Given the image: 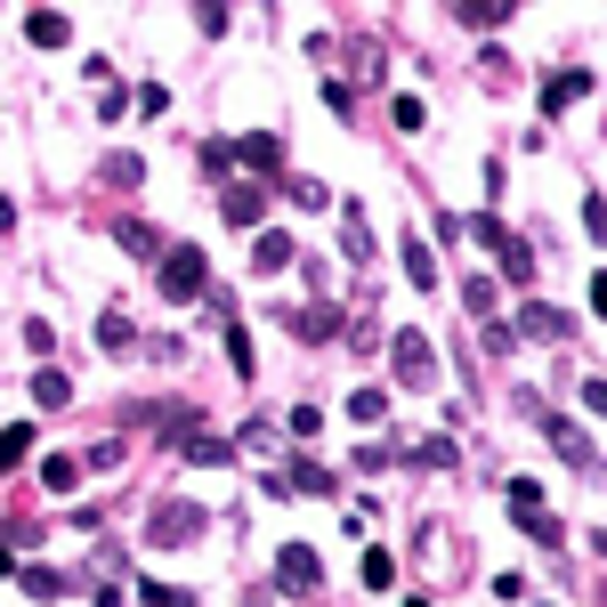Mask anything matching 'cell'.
Listing matches in <instances>:
<instances>
[{
    "label": "cell",
    "instance_id": "cell-1",
    "mask_svg": "<svg viewBox=\"0 0 607 607\" xmlns=\"http://www.w3.org/2000/svg\"><path fill=\"white\" fill-rule=\"evenodd\" d=\"M154 284H162V300L186 308V300H203V284H211V260H203V243H171L154 260Z\"/></svg>",
    "mask_w": 607,
    "mask_h": 607
},
{
    "label": "cell",
    "instance_id": "cell-2",
    "mask_svg": "<svg viewBox=\"0 0 607 607\" xmlns=\"http://www.w3.org/2000/svg\"><path fill=\"white\" fill-rule=\"evenodd\" d=\"M389 365H397V381H405V389H430V381H437L430 332H397V341H389Z\"/></svg>",
    "mask_w": 607,
    "mask_h": 607
},
{
    "label": "cell",
    "instance_id": "cell-3",
    "mask_svg": "<svg viewBox=\"0 0 607 607\" xmlns=\"http://www.w3.org/2000/svg\"><path fill=\"white\" fill-rule=\"evenodd\" d=\"M146 535H154L162 551H171V542H195V535H203V511H195V502H179V494H171V502H162L154 518H146Z\"/></svg>",
    "mask_w": 607,
    "mask_h": 607
},
{
    "label": "cell",
    "instance_id": "cell-4",
    "mask_svg": "<svg viewBox=\"0 0 607 607\" xmlns=\"http://www.w3.org/2000/svg\"><path fill=\"white\" fill-rule=\"evenodd\" d=\"M317 551H308V542H284V551H276V583H284V592H317Z\"/></svg>",
    "mask_w": 607,
    "mask_h": 607
},
{
    "label": "cell",
    "instance_id": "cell-5",
    "mask_svg": "<svg viewBox=\"0 0 607 607\" xmlns=\"http://www.w3.org/2000/svg\"><path fill=\"white\" fill-rule=\"evenodd\" d=\"M227 154H236V162H251V171H284V138H276V130H251V138H236V146H227Z\"/></svg>",
    "mask_w": 607,
    "mask_h": 607
},
{
    "label": "cell",
    "instance_id": "cell-6",
    "mask_svg": "<svg viewBox=\"0 0 607 607\" xmlns=\"http://www.w3.org/2000/svg\"><path fill=\"white\" fill-rule=\"evenodd\" d=\"M284 324L300 332V341H332V332H341V308H332V300H317V308H284Z\"/></svg>",
    "mask_w": 607,
    "mask_h": 607
},
{
    "label": "cell",
    "instance_id": "cell-7",
    "mask_svg": "<svg viewBox=\"0 0 607 607\" xmlns=\"http://www.w3.org/2000/svg\"><path fill=\"white\" fill-rule=\"evenodd\" d=\"M575 98H592V73H583V66H568V73H551V81H542V114L575 106Z\"/></svg>",
    "mask_w": 607,
    "mask_h": 607
},
{
    "label": "cell",
    "instance_id": "cell-8",
    "mask_svg": "<svg viewBox=\"0 0 607 607\" xmlns=\"http://www.w3.org/2000/svg\"><path fill=\"white\" fill-rule=\"evenodd\" d=\"M219 211H227V227H260L267 195H260V186H227V195H219Z\"/></svg>",
    "mask_w": 607,
    "mask_h": 607
},
{
    "label": "cell",
    "instance_id": "cell-9",
    "mask_svg": "<svg viewBox=\"0 0 607 607\" xmlns=\"http://www.w3.org/2000/svg\"><path fill=\"white\" fill-rule=\"evenodd\" d=\"M542 437H551V446L568 454V462L592 470V430H575V422H559V413H551V422H542Z\"/></svg>",
    "mask_w": 607,
    "mask_h": 607
},
{
    "label": "cell",
    "instance_id": "cell-10",
    "mask_svg": "<svg viewBox=\"0 0 607 607\" xmlns=\"http://www.w3.org/2000/svg\"><path fill=\"white\" fill-rule=\"evenodd\" d=\"M179 454H186V462H203V470H227V462H236V446H227V437H179Z\"/></svg>",
    "mask_w": 607,
    "mask_h": 607
},
{
    "label": "cell",
    "instance_id": "cell-11",
    "mask_svg": "<svg viewBox=\"0 0 607 607\" xmlns=\"http://www.w3.org/2000/svg\"><path fill=\"white\" fill-rule=\"evenodd\" d=\"M251 267H260V276H276V267H291V236H284V227H267V236L251 243Z\"/></svg>",
    "mask_w": 607,
    "mask_h": 607
},
{
    "label": "cell",
    "instance_id": "cell-12",
    "mask_svg": "<svg viewBox=\"0 0 607 607\" xmlns=\"http://www.w3.org/2000/svg\"><path fill=\"white\" fill-rule=\"evenodd\" d=\"M114 243L130 251V260H162V236H154L146 219H122V227H114Z\"/></svg>",
    "mask_w": 607,
    "mask_h": 607
},
{
    "label": "cell",
    "instance_id": "cell-13",
    "mask_svg": "<svg viewBox=\"0 0 607 607\" xmlns=\"http://www.w3.org/2000/svg\"><path fill=\"white\" fill-rule=\"evenodd\" d=\"M341 251H348V260H373V251H381V243H373V227H365V211H357V203L341 211Z\"/></svg>",
    "mask_w": 607,
    "mask_h": 607
},
{
    "label": "cell",
    "instance_id": "cell-14",
    "mask_svg": "<svg viewBox=\"0 0 607 607\" xmlns=\"http://www.w3.org/2000/svg\"><path fill=\"white\" fill-rule=\"evenodd\" d=\"M494 260H502V276H511V284H527V276H535V251H527V243H518V236H511V227H502V243H494Z\"/></svg>",
    "mask_w": 607,
    "mask_h": 607
},
{
    "label": "cell",
    "instance_id": "cell-15",
    "mask_svg": "<svg viewBox=\"0 0 607 607\" xmlns=\"http://www.w3.org/2000/svg\"><path fill=\"white\" fill-rule=\"evenodd\" d=\"M41 486H49V494H73V486H81V454H49V462H41Z\"/></svg>",
    "mask_w": 607,
    "mask_h": 607
},
{
    "label": "cell",
    "instance_id": "cell-16",
    "mask_svg": "<svg viewBox=\"0 0 607 607\" xmlns=\"http://www.w3.org/2000/svg\"><path fill=\"white\" fill-rule=\"evenodd\" d=\"M25 33H33V49H66V16H57V9H33Z\"/></svg>",
    "mask_w": 607,
    "mask_h": 607
},
{
    "label": "cell",
    "instance_id": "cell-17",
    "mask_svg": "<svg viewBox=\"0 0 607 607\" xmlns=\"http://www.w3.org/2000/svg\"><path fill=\"white\" fill-rule=\"evenodd\" d=\"M518 324H527V341H568V317H559V308H542V300H535Z\"/></svg>",
    "mask_w": 607,
    "mask_h": 607
},
{
    "label": "cell",
    "instance_id": "cell-18",
    "mask_svg": "<svg viewBox=\"0 0 607 607\" xmlns=\"http://www.w3.org/2000/svg\"><path fill=\"white\" fill-rule=\"evenodd\" d=\"M33 405H41V413H57V405H73V389H66V373H33Z\"/></svg>",
    "mask_w": 607,
    "mask_h": 607
},
{
    "label": "cell",
    "instance_id": "cell-19",
    "mask_svg": "<svg viewBox=\"0 0 607 607\" xmlns=\"http://www.w3.org/2000/svg\"><path fill=\"white\" fill-rule=\"evenodd\" d=\"M291 203H300V211H332V186H317V179H276Z\"/></svg>",
    "mask_w": 607,
    "mask_h": 607
},
{
    "label": "cell",
    "instance_id": "cell-20",
    "mask_svg": "<svg viewBox=\"0 0 607 607\" xmlns=\"http://www.w3.org/2000/svg\"><path fill=\"white\" fill-rule=\"evenodd\" d=\"M16 583H25L33 599H66V575L57 568H16Z\"/></svg>",
    "mask_w": 607,
    "mask_h": 607
},
{
    "label": "cell",
    "instance_id": "cell-21",
    "mask_svg": "<svg viewBox=\"0 0 607 607\" xmlns=\"http://www.w3.org/2000/svg\"><path fill=\"white\" fill-rule=\"evenodd\" d=\"M381 413H389V389H357V397H348V422H381Z\"/></svg>",
    "mask_w": 607,
    "mask_h": 607
},
{
    "label": "cell",
    "instance_id": "cell-22",
    "mask_svg": "<svg viewBox=\"0 0 607 607\" xmlns=\"http://www.w3.org/2000/svg\"><path fill=\"white\" fill-rule=\"evenodd\" d=\"M405 276L422 284V291H437V260H430V243H405Z\"/></svg>",
    "mask_w": 607,
    "mask_h": 607
},
{
    "label": "cell",
    "instance_id": "cell-23",
    "mask_svg": "<svg viewBox=\"0 0 607 607\" xmlns=\"http://www.w3.org/2000/svg\"><path fill=\"white\" fill-rule=\"evenodd\" d=\"M25 446H33V430H25V422H9V430H0V470H16V462H25Z\"/></svg>",
    "mask_w": 607,
    "mask_h": 607
},
{
    "label": "cell",
    "instance_id": "cell-24",
    "mask_svg": "<svg viewBox=\"0 0 607 607\" xmlns=\"http://www.w3.org/2000/svg\"><path fill=\"white\" fill-rule=\"evenodd\" d=\"M284 486H308V494H332V470L324 462H291V478Z\"/></svg>",
    "mask_w": 607,
    "mask_h": 607
},
{
    "label": "cell",
    "instance_id": "cell-25",
    "mask_svg": "<svg viewBox=\"0 0 607 607\" xmlns=\"http://www.w3.org/2000/svg\"><path fill=\"white\" fill-rule=\"evenodd\" d=\"M397 583V559L389 551H365V592H389Z\"/></svg>",
    "mask_w": 607,
    "mask_h": 607
},
{
    "label": "cell",
    "instance_id": "cell-26",
    "mask_svg": "<svg viewBox=\"0 0 607 607\" xmlns=\"http://www.w3.org/2000/svg\"><path fill=\"white\" fill-rule=\"evenodd\" d=\"M227 365H236V381H251V341H243V324H227Z\"/></svg>",
    "mask_w": 607,
    "mask_h": 607
},
{
    "label": "cell",
    "instance_id": "cell-27",
    "mask_svg": "<svg viewBox=\"0 0 607 607\" xmlns=\"http://www.w3.org/2000/svg\"><path fill=\"white\" fill-rule=\"evenodd\" d=\"M138 179H146L138 154H114V162H106V186H138Z\"/></svg>",
    "mask_w": 607,
    "mask_h": 607
},
{
    "label": "cell",
    "instance_id": "cell-28",
    "mask_svg": "<svg viewBox=\"0 0 607 607\" xmlns=\"http://www.w3.org/2000/svg\"><path fill=\"white\" fill-rule=\"evenodd\" d=\"M389 122H397V130H422V122H430V106H422V98H397V106H389Z\"/></svg>",
    "mask_w": 607,
    "mask_h": 607
},
{
    "label": "cell",
    "instance_id": "cell-29",
    "mask_svg": "<svg viewBox=\"0 0 607 607\" xmlns=\"http://www.w3.org/2000/svg\"><path fill=\"white\" fill-rule=\"evenodd\" d=\"M98 348H130V324H122V317H98Z\"/></svg>",
    "mask_w": 607,
    "mask_h": 607
},
{
    "label": "cell",
    "instance_id": "cell-30",
    "mask_svg": "<svg viewBox=\"0 0 607 607\" xmlns=\"http://www.w3.org/2000/svg\"><path fill=\"white\" fill-rule=\"evenodd\" d=\"M9 227H16V203H9V195H0V236H9Z\"/></svg>",
    "mask_w": 607,
    "mask_h": 607
},
{
    "label": "cell",
    "instance_id": "cell-31",
    "mask_svg": "<svg viewBox=\"0 0 607 607\" xmlns=\"http://www.w3.org/2000/svg\"><path fill=\"white\" fill-rule=\"evenodd\" d=\"M0 575H16V559H9V551H0Z\"/></svg>",
    "mask_w": 607,
    "mask_h": 607
}]
</instances>
